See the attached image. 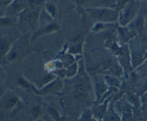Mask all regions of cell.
<instances>
[{"label": "cell", "mask_w": 147, "mask_h": 121, "mask_svg": "<svg viewBox=\"0 0 147 121\" xmlns=\"http://www.w3.org/2000/svg\"><path fill=\"white\" fill-rule=\"evenodd\" d=\"M141 1L131 0L128 2L122 9L119 16V23L125 26L131 22L137 16L140 7Z\"/></svg>", "instance_id": "obj_1"}, {"label": "cell", "mask_w": 147, "mask_h": 121, "mask_svg": "<svg viewBox=\"0 0 147 121\" xmlns=\"http://www.w3.org/2000/svg\"><path fill=\"white\" fill-rule=\"evenodd\" d=\"M88 12L94 18L102 21H113L115 20L118 16L117 12L111 9H91Z\"/></svg>", "instance_id": "obj_2"}, {"label": "cell", "mask_w": 147, "mask_h": 121, "mask_svg": "<svg viewBox=\"0 0 147 121\" xmlns=\"http://www.w3.org/2000/svg\"><path fill=\"white\" fill-rule=\"evenodd\" d=\"M38 13L36 10H29L25 12L22 14V18L29 25H33L36 23Z\"/></svg>", "instance_id": "obj_3"}, {"label": "cell", "mask_w": 147, "mask_h": 121, "mask_svg": "<svg viewBox=\"0 0 147 121\" xmlns=\"http://www.w3.org/2000/svg\"><path fill=\"white\" fill-rule=\"evenodd\" d=\"M139 82L137 92L138 94L142 96L147 92V77H141V80L140 79Z\"/></svg>", "instance_id": "obj_4"}, {"label": "cell", "mask_w": 147, "mask_h": 121, "mask_svg": "<svg viewBox=\"0 0 147 121\" xmlns=\"http://www.w3.org/2000/svg\"><path fill=\"white\" fill-rule=\"evenodd\" d=\"M136 68L137 75L141 77H147V59H144V61Z\"/></svg>", "instance_id": "obj_5"}, {"label": "cell", "mask_w": 147, "mask_h": 121, "mask_svg": "<svg viewBox=\"0 0 147 121\" xmlns=\"http://www.w3.org/2000/svg\"><path fill=\"white\" fill-rule=\"evenodd\" d=\"M59 26L56 24H52L51 25H48L47 27H45L44 28L42 29L41 31H39L38 32H37L36 33V36H38L39 35L41 34H43V33H49L51 32L52 31H56L57 29H59Z\"/></svg>", "instance_id": "obj_6"}, {"label": "cell", "mask_w": 147, "mask_h": 121, "mask_svg": "<svg viewBox=\"0 0 147 121\" xmlns=\"http://www.w3.org/2000/svg\"><path fill=\"white\" fill-rule=\"evenodd\" d=\"M76 97L83 99L86 96V89L82 84H78L76 86Z\"/></svg>", "instance_id": "obj_7"}, {"label": "cell", "mask_w": 147, "mask_h": 121, "mask_svg": "<svg viewBox=\"0 0 147 121\" xmlns=\"http://www.w3.org/2000/svg\"><path fill=\"white\" fill-rule=\"evenodd\" d=\"M141 111L143 119L147 120V100L141 103Z\"/></svg>", "instance_id": "obj_8"}, {"label": "cell", "mask_w": 147, "mask_h": 121, "mask_svg": "<svg viewBox=\"0 0 147 121\" xmlns=\"http://www.w3.org/2000/svg\"><path fill=\"white\" fill-rule=\"evenodd\" d=\"M12 24V20L9 17H4L1 18V26L6 27Z\"/></svg>", "instance_id": "obj_9"}, {"label": "cell", "mask_w": 147, "mask_h": 121, "mask_svg": "<svg viewBox=\"0 0 147 121\" xmlns=\"http://www.w3.org/2000/svg\"><path fill=\"white\" fill-rule=\"evenodd\" d=\"M8 48H9V45L6 42L2 41L1 44V53L2 54L6 53Z\"/></svg>", "instance_id": "obj_10"}, {"label": "cell", "mask_w": 147, "mask_h": 121, "mask_svg": "<svg viewBox=\"0 0 147 121\" xmlns=\"http://www.w3.org/2000/svg\"><path fill=\"white\" fill-rule=\"evenodd\" d=\"M16 102H17V99L15 97H14V98L11 97L7 100V101L6 103V106L7 108H11L14 105H15Z\"/></svg>", "instance_id": "obj_11"}, {"label": "cell", "mask_w": 147, "mask_h": 121, "mask_svg": "<svg viewBox=\"0 0 147 121\" xmlns=\"http://www.w3.org/2000/svg\"><path fill=\"white\" fill-rule=\"evenodd\" d=\"M47 7H48V10L49 11V12L51 13V14L52 16H55V8L54 7V6L51 5H48Z\"/></svg>", "instance_id": "obj_12"}, {"label": "cell", "mask_w": 147, "mask_h": 121, "mask_svg": "<svg viewBox=\"0 0 147 121\" xmlns=\"http://www.w3.org/2000/svg\"><path fill=\"white\" fill-rule=\"evenodd\" d=\"M19 82H20V84L21 85H23L24 86L28 87V84L24 80H23V79H22V78H20V80H19Z\"/></svg>", "instance_id": "obj_13"}, {"label": "cell", "mask_w": 147, "mask_h": 121, "mask_svg": "<svg viewBox=\"0 0 147 121\" xmlns=\"http://www.w3.org/2000/svg\"><path fill=\"white\" fill-rule=\"evenodd\" d=\"M12 0H1V4L3 5H7L9 3H10Z\"/></svg>", "instance_id": "obj_14"}, {"label": "cell", "mask_w": 147, "mask_h": 121, "mask_svg": "<svg viewBox=\"0 0 147 121\" xmlns=\"http://www.w3.org/2000/svg\"><path fill=\"white\" fill-rule=\"evenodd\" d=\"M76 1L80 4H84L87 2V0H76Z\"/></svg>", "instance_id": "obj_15"}, {"label": "cell", "mask_w": 147, "mask_h": 121, "mask_svg": "<svg viewBox=\"0 0 147 121\" xmlns=\"http://www.w3.org/2000/svg\"><path fill=\"white\" fill-rule=\"evenodd\" d=\"M16 56V54L15 53H11L10 55V59H13V58H14V57Z\"/></svg>", "instance_id": "obj_16"}, {"label": "cell", "mask_w": 147, "mask_h": 121, "mask_svg": "<svg viewBox=\"0 0 147 121\" xmlns=\"http://www.w3.org/2000/svg\"><path fill=\"white\" fill-rule=\"evenodd\" d=\"M147 59V50H146V51L145 54V56H144V59Z\"/></svg>", "instance_id": "obj_17"}, {"label": "cell", "mask_w": 147, "mask_h": 121, "mask_svg": "<svg viewBox=\"0 0 147 121\" xmlns=\"http://www.w3.org/2000/svg\"><path fill=\"white\" fill-rule=\"evenodd\" d=\"M136 1H138L142 2V1H147V0H136Z\"/></svg>", "instance_id": "obj_18"}, {"label": "cell", "mask_w": 147, "mask_h": 121, "mask_svg": "<svg viewBox=\"0 0 147 121\" xmlns=\"http://www.w3.org/2000/svg\"><path fill=\"white\" fill-rule=\"evenodd\" d=\"M146 27H147V18H146Z\"/></svg>", "instance_id": "obj_19"}]
</instances>
